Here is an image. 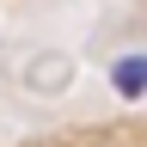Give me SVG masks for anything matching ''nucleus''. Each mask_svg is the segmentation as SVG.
<instances>
[{
    "label": "nucleus",
    "mask_w": 147,
    "mask_h": 147,
    "mask_svg": "<svg viewBox=\"0 0 147 147\" xmlns=\"http://www.w3.org/2000/svg\"><path fill=\"white\" fill-rule=\"evenodd\" d=\"M110 86H117L123 98H141L147 92V55H123V61L110 67Z\"/></svg>",
    "instance_id": "obj_1"
}]
</instances>
